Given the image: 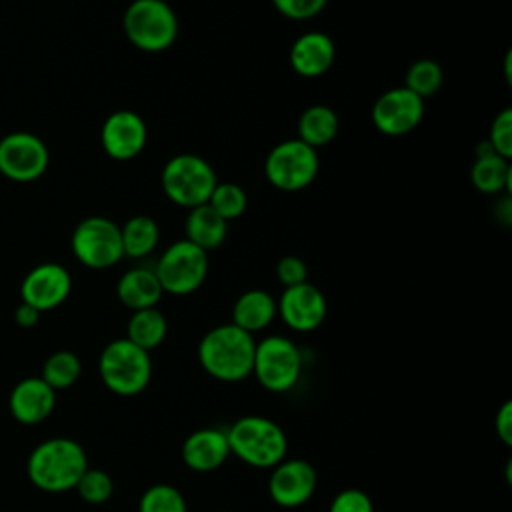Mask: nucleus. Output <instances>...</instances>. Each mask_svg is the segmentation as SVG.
I'll list each match as a JSON object with an SVG mask.
<instances>
[{
  "mask_svg": "<svg viewBox=\"0 0 512 512\" xmlns=\"http://www.w3.org/2000/svg\"><path fill=\"white\" fill-rule=\"evenodd\" d=\"M256 340L232 322L214 326L198 342L202 370L220 382H240L252 374Z\"/></svg>",
  "mask_w": 512,
  "mask_h": 512,
  "instance_id": "1",
  "label": "nucleus"
},
{
  "mask_svg": "<svg viewBox=\"0 0 512 512\" xmlns=\"http://www.w3.org/2000/svg\"><path fill=\"white\" fill-rule=\"evenodd\" d=\"M88 468L84 448L72 438H48L34 446L28 456L26 472L30 482L44 492H66L76 488Z\"/></svg>",
  "mask_w": 512,
  "mask_h": 512,
  "instance_id": "2",
  "label": "nucleus"
},
{
  "mask_svg": "<svg viewBox=\"0 0 512 512\" xmlns=\"http://www.w3.org/2000/svg\"><path fill=\"white\" fill-rule=\"evenodd\" d=\"M226 438L230 454L260 470H272L288 452L286 432L274 420L260 414L238 418L226 430Z\"/></svg>",
  "mask_w": 512,
  "mask_h": 512,
  "instance_id": "3",
  "label": "nucleus"
},
{
  "mask_svg": "<svg viewBox=\"0 0 512 512\" xmlns=\"http://www.w3.org/2000/svg\"><path fill=\"white\" fill-rule=\"evenodd\" d=\"M98 374L102 384L116 396L140 394L152 378L150 352L130 342L126 336L104 346L98 358Z\"/></svg>",
  "mask_w": 512,
  "mask_h": 512,
  "instance_id": "4",
  "label": "nucleus"
},
{
  "mask_svg": "<svg viewBox=\"0 0 512 512\" xmlns=\"http://www.w3.org/2000/svg\"><path fill=\"white\" fill-rule=\"evenodd\" d=\"M122 28L136 48L162 52L176 42L178 16L164 0H134L124 12Z\"/></svg>",
  "mask_w": 512,
  "mask_h": 512,
  "instance_id": "5",
  "label": "nucleus"
},
{
  "mask_svg": "<svg viewBox=\"0 0 512 512\" xmlns=\"http://www.w3.org/2000/svg\"><path fill=\"white\" fill-rule=\"evenodd\" d=\"M160 182L170 202L190 210L208 202L218 178L202 156L176 154L164 164Z\"/></svg>",
  "mask_w": 512,
  "mask_h": 512,
  "instance_id": "6",
  "label": "nucleus"
},
{
  "mask_svg": "<svg viewBox=\"0 0 512 512\" xmlns=\"http://www.w3.org/2000/svg\"><path fill=\"white\" fill-rule=\"evenodd\" d=\"M302 366V352L290 338L272 334L256 342L252 374L264 390L272 394L292 390L302 376Z\"/></svg>",
  "mask_w": 512,
  "mask_h": 512,
  "instance_id": "7",
  "label": "nucleus"
},
{
  "mask_svg": "<svg viewBox=\"0 0 512 512\" xmlns=\"http://www.w3.org/2000/svg\"><path fill=\"white\" fill-rule=\"evenodd\" d=\"M72 254L92 270H106L124 258L120 226L106 216L80 220L70 236Z\"/></svg>",
  "mask_w": 512,
  "mask_h": 512,
  "instance_id": "8",
  "label": "nucleus"
},
{
  "mask_svg": "<svg viewBox=\"0 0 512 512\" xmlns=\"http://www.w3.org/2000/svg\"><path fill=\"white\" fill-rule=\"evenodd\" d=\"M318 168V152L298 138L276 144L264 162L266 180L282 192L304 190L314 182Z\"/></svg>",
  "mask_w": 512,
  "mask_h": 512,
  "instance_id": "9",
  "label": "nucleus"
},
{
  "mask_svg": "<svg viewBox=\"0 0 512 512\" xmlns=\"http://www.w3.org/2000/svg\"><path fill=\"white\" fill-rule=\"evenodd\" d=\"M154 272L164 292L174 296L192 294L208 276V252L186 238L178 240L162 252Z\"/></svg>",
  "mask_w": 512,
  "mask_h": 512,
  "instance_id": "10",
  "label": "nucleus"
},
{
  "mask_svg": "<svg viewBox=\"0 0 512 512\" xmlns=\"http://www.w3.org/2000/svg\"><path fill=\"white\" fill-rule=\"evenodd\" d=\"M50 162L44 140L32 132H10L0 140V174L12 182L38 180Z\"/></svg>",
  "mask_w": 512,
  "mask_h": 512,
  "instance_id": "11",
  "label": "nucleus"
},
{
  "mask_svg": "<svg viewBox=\"0 0 512 512\" xmlns=\"http://www.w3.org/2000/svg\"><path fill=\"white\" fill-rule=\"evenodd\" d=\"M424 116V100L408 88H390L372 106V122L386 136L412 132Z\"/></svg>",
  "mask_w": 512,
  "mask_h": 512,
  "instance_id": "12",
  "label": "nucleus"
},
{
  "mask_svg": "<svg viewBox=\"0 0 512 512\" xmlns=\"http://www.w3.org/2000/svg\"><path fill=\"white\" fill-rule=\"evenodd\" d=\"M316 468L302 458H284L268 478V494L282 508H298L316 492Z\"/></svg>",
  "mask_w": 512,
  "mask_h": 512,
  "instance_id": "13",
  "label": "nucleus"
},
{
  "mask_svg": "<svg viewBox=\"0 0 512 512\" xmlns=\"http://www.w3.org/2000/svg\"><path fill=\"white\" fill-rule=\"evenodd\" d=\"M72 290L70 272L58 262H42L34 266L20 284L22 302L40 312L58 308Z\"/></svg>",
  "mask_w": 512,
  "mask_h": 512,
  "instance_id": "14",
  "label": "nucleus"
},
{
  "mask_svg": "<svg viewBox=\"0 0 512 512\" xmlns=\"http://www.w3.org/2000/svg\"><path fill=\"white\" fill-rule=\"evenodd\" d=\"M276 310L282 322L294 332H312L326 318V298L310 282L284 288L276 300Z\"/></svg>",
  "mask_w": 512,
  "mask_h": 512,
  "instance_id": "15",
  "label": "nucleus"
},
{
  "mask_svg": "<svg viewBox=\"0 0 512 512\" xmlns=\"http://www.w3.org/2000/svg\"><path fill=\"white\" fill-rule=\"evenodd\" d=\"M148 140V128L142 116L132 110L112 112L100 130V142L104 152L114 160H132L136 158Z\"/></svg>",
  "mask_w": 512,
  "mask_h": 512,
  "instance_id": "16",
  "label": "nucleus"
},
{
  "mask_svg": "<svg viewBox=\"0 0 512 512\" xmlns=\"http://www.w3.org/2000/svg\"><path fill=\"white\" fill-rule=\"evenodd\" d=\"M10 414L26 426L44 422L56 406V390H52L40 376L20 380L8 398Z\"/></svg>",
  "mask_w": 512,
  "mask_h": 512,
  "instance_id": "17",
  "label": "nucleus"
},
{
  "mask_svg": "<svg viewBox=\"0 0 512 512\" xmlns=\"http://www.w3.org/2000/svg\"><path fill=\"white\" fill-rule=\"evenodd\" d=\"M182 462L194 472H214L230 458L226 430L200 428L182 442Z\"/></svg>",
  "mask_w": 512,
  "mask_h": 512,
  "instance_id": "18",
  "label": "nucleus"
},
{
  "mask_svg": "<svg viewBox=\"0 0 512 512\" xmlns=\"http://www.w3.org/2000/svg\"><path fill=\"white\" fill-rule=\"evenodd\" d=\"M290 66L298 76L318 78L330 70L336 58V46L324 32H304L290 46Z\"/></svg>",
  "mask_w": 512,
  "mask_h": 512,
  "instance_id": "19",
  "label": "nucleus"
},
{
  "mask_svg": "<svg viewBox=\"0 0 512 512\" xmlns=\"http://www.w3.org/2000/svg\"><path fill=\"white\" fill-rule=\"evenodd\" d=\"M470 180L474 188L482 194H500L502 190L510 192V162L496 154L490 142L484 140L476 146V160L470 170Z\"/></svg>",
  "mask_w": 512,
  "mask_h": 512,
  "instance_id": "20",
  "label": "nucleus"
},
{
  "mask_svg": "<svg viewBox=\"0 0 512 512\" xmlns=\"http://www.w3.org/2000/svg\"><path fill=\"white\" fill-rule=\"evenodd\" d=\"M116 294L118 300L128 308V310H144V308H154L160 298L164 296V290L160 286V280L154 272V268H130L126 270L118 284H116Z\"/></svg>",
  "mask_w": 512,
  "mask_h": 512,
  "instance_id": "21",
  "label": "nucleus"
},
{
  "mask_svg": "<svg viewBox=\"0 0 512 512\" xmlns=\"http://www.w3.org/2000/svg\"><path fill=\"white\" fill-rule=\"evenodd\" d=\"M276 316V300L270 292L260 288L242 292L232 306V324L252 336L268 328Z\"/></svg>",
  "mask_w": 512,
  "mask_h": 512,
  "instance_id": "22",
  "label": "nucleus"
},
{
  "mask_svg": "<svg viewBox=\"0 0 512 512\" xmlns=\"http://www.w3.org/2000/svg\"><path fill=\"white\" fill-rule=\"evenodd\" d=\"M184 230H186V240H190L204 252H210L224 242L228 232V222L222 216H218L206 202L196 208H190Z\"/></svg>",
  "mask_w": 512,
  "mask_h": 512,
  "instance_id": "23",
  "label": "nucleus"
},
{
  "mask_svg": "<svg viewBox=\"0 0 512 512\" xmlns=\"http://www.w3.org/2000/svg\"><path fill=\"white\" fill-rule=\"evenodd\" d=\"M338 126V114L330 106H308L298 118V140L316 150L318 146H326L336 138Z\"/></svg>",
  "mask_w": 512,
  "mask_h": 512,
  "instance_id": "24",
  "label": "nucleus"
},
{
  "mask_svg": "<svg viewBox=\"0 0 512 512\" xmlns=\"http://www.w3.org/2000/svg\"><path fill=\"white\" fill-rule=\"evenodd\" d=\"M168 334V322L164 314L154 308L134 310L126 324V338L136 346L144 348L146 352L158 348Z\"/></svg>",
  "mask_w": 512,
  "mask_h": 512,
  "instance_id": "25",
  "label": "nucleus"
},
{
  "mask_svg": "<svg viewBox=\"0 0 512 512\" xmlns=\"http://www.w3.org/2000/svg\"><path fill=\"white\" fill-rule=\"evenodd\" d=\"M122 236V250L128 258H144L148 256L160 240L158 222L152 216L136 214L120 226Z\"/></svg>",
  "mask_w": 512,
  "mask_h": 512,
  "instance_id": "26",
  "label": "nucleus"
},
{
  "mask_svg": "<svg viewBox=\"0 0 512 512\" xmlns=\"http://www.w3.org/2000/svg\"><path fill=\"white\" fill-rule=\"evenodd\" d=\"M82 374V362L80 358L70 350H58L52 352L44 366L40 378L52 388V390H66L76 384V380Z\"/></svg>",
  "mask_w": 512,
  "mask_h": 512,
  "instance_id": "27",
  "label": "nucleus"
},
{
  "mask_svg": "<svg viewBox=\"0 0 512 512\" xmlns=\"http://www.w3.org/2000/svg\"><path fill=\"white\" fill-rule=\"evenodd\" d=\"M138 512H188L184 494L172 484H152L138 500Z\"/></svg>",
  "mask_w": 512,
  "mask_h": 512,
  "instance_id": "28",
  "label": "nucleus"
},
{
  "mask_svg": "<svg viewBox=\"0 0 512 512\" xmlns=\"http://www.w3.org/2000/svg\"><path fill=\"white\" fill-rule=\"evenodd\" d=\"M440 86H442V68L438 62H434L430 58L416 60L406 72L404 88H408L422 100L436 94L440 90Z\"/></svg>",
  "mask_w": 512,
  "mask_h": 512,
  "instance_id": "29",
  "label": "nucleus"
},
{
  "mask_svg": "<svg viewBox=\"0 0 512 512\" xmlns=\"http://www.w3.org/2000/svg\"><path fill=\"white\" fill-rule=\"evenodd\" d=\"M246 204V192L234 182H218L208 198V206L226 222L240 218L246 210Z\"/></svg>",
  "mask_w": 512,
  "mask_h": 512,
  "instance_id": "30",
  "label": "nucleus"
},
{
  "mask_svg": "<svg viewBox=\"0 0 512 512\" xmlns=\"http://www.w3.org/2000/svg\"><path fill=\"white\" fill-rule=\"evenodd\" d=\"M74 490L88 504H104L114 494V482L108 472L88 466Z\"/></svg>",
  "mask_w": 512,
  "mask_h": 512,
  "instance_id": "31",
  "label": "nucleus"
},
{
  "mask_svg": "<svg viewBox=\"0 0 512 512\" xmlns=\"http://www.w3.org/2000/svg\"><path fill=\"white\" fill-rule=\"evenodd\" d=\"M488 142L496 154H500L506 160L512 158V110L510 108H504L492 120Z\"/></svg>",
  "mask_w": 512,
  "mask_h": 512,
  "instance_id": "32",
  "label": "nucleus"
},
{
  "mask_svg": "<svg viewBox=\"0 0 512 512\" xmlns=\"http://www.w3.org/2000/svg\"><path fill=\"white\" fill-rule=\"evenodd\" d=\"M328 512H374V504L364 490L346 488L332 498Z\"/></svg>",
  "mask_w": 512,
  "mask_h": 512,
  "instance_id": "33",
  "label": "nucleus"
},
{
  "mask_svg": "<svg viewBox=\"0 0 512 512\" xmlns=\"http://www.w3.org/2000/svg\"><path fill=\"white\" fill-rule=\"evenodd\" d=\"M274 8L290 20H308L318 16L328 0H272Z\"/></svg>",
  "mask_w": 512,
  "mask_h": 512,
  "instance_id": "34",
  "label": "nucleus"
},
{
  "mask_svg": "<svg viewBox=\"0 0 512 512\" xmlns=\"http://www.w3.org/2000/svg\"><path fill=\"white\" fill-rule=\"evenodd\" d=\"M276 276L284 288L308 282V266L298 256H282L276 264Z\"/></svg>",
  "mask_w": 512,
  "mask_h": 512,
  "instance_id": "35",
  "label": "nucleus"
},
{
  "mask_svg": "<svg viewBox=\"0 0 512 512\" xmlns=\"http://www.w3.org/2000/svg\"><path fill=\"white\" fill-rule=\"evenodd\" d=\"M494 430L504 446H512V402L510 400L502 402V406L498 408L494 418Z\"/></svg>",
  "mask_w": 512,
  "mask_h": 512,
  "instance_id": "36",
  "label": "nucleus"
},
{
  "mask_svg": "<svg viewBox=\"0 0 512 512\" xmlns=\"http://www.w3.org/2000/svg\"><path fill=\"white\" fill-rule=\"evenodd\" d=\"M40 314H42V312L36 310L34 306H30V304H26V302H20L18 308L14 310V320H16V324L22 326V328H32V326L38 324Z\"/></svg>",
  "mask_w": 512,
  "mask_h": 512,
  "instance_id": "37",
  "label": "nucleus"
},
{
  "mask_svg": "<svg viewBox=\"0 0 512 512\" xmlns=\"http://www.w3.org/2000/svg\"><path fill=\"white\" fill-rule=\"evenodd\" d=\"M496 218L502 220L506 226L512 224V202L508 196L496 204Z\"/></svg>",
  "mask_w": 512,
  "mask_h": 512,
  "instance_id": "38",
  "label": "nucleus"
},
{
  "mask_svg": "<svg viewBox=\"0 0 512 512\" xmlns=\"http://www.w3.org/2000/svg\"><path fill=\"white\" fill-rule=\"evenodd\" d=\"M218 512H228V510H218Z\"/></svg>",
  "mask_w": 512,
  "mask_h": 512,
  "instance_id": "39",
  "label": "nucleus"
}]
</instances>
